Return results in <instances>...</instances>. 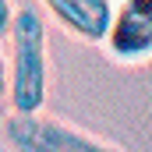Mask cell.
Listing matches in <instances>:
<instances>
[{"label":"cell","instance_id":"obj_1","mask_svg":"<svg viewBox=\"0 0 152 152\" xmlns=\"http://www.w3.org/2000/svg\"><path fill=\"white\" fill-rule=\"evenodd\" d=\"M11 36V110L39 113L50 92V53H46V21L36 7H18L7 28Z\"/></svg>","mask_w":152,"mask_h":152},{"label":"cell","instance_id":"obj_2","mask_svg":"<svg viewBox=\"0 0 152 152\" xmlns=\"http://www.w3.org/2000/svg\"><path fill=\"white\" fill-rule=\"evenodd\" d=\"M4 134L14 152H120L103 138H92L57 117H42V113L11 110L4 120Z\"/></svg>","mask_w":152,"mask_h":152},{"label":"cell","instance_id":"obj_3","mask_svg":"<svg viewBox=\"0 0 152 152\" xmlns=\"http://www.w3.org/2000/svg\"><path fill=\"white\" fill-rule=\"evenodd\" d=\"M106 53L120 64H142L152 57V0L113 4V21L103 39Z\"/></svg>","mask_w":152,"mask_h":152},{"label":"cell","instance_id":"obj_4","mask_svg":"<svg viewBox=\"0 0 152 152\" xmlns=\"http://www.w3.org/2000/svg\"><path fill=\"white\" fill-rule=\"evenodd\" d=\"M50 18L85 42H103L113 21V0H39Z\"/></svg>","mask_w":152,"mask_h":152},{"label":"cell","instance_id":"obj_5","mask_svg":"<svg viewBox=\"0 0 152 152\" xmlns=\"http://www.w3.org/2000/svg\"><path fill=\"white\" fill-rule=\"evenodd\" d=\"M7 92H11V60L0 50V99H7Z\"/></svg>","mask_w":152,"mask_h":152},{"label":"cell","instance_id":"obj_6","mask_svg":"<svg viewBox=\"0 0 152 152\" xmlns=\"http://www.w3.org/2000/svg\"><path fill=\"white\" fill-rule=\"evenodd\" d=\"M14 11H18V7H14L11 0H0V32H7V28H11V21H14Z\"/></svg>","mask_w":152,"mask_h":152}]
</instances>
